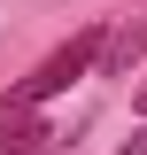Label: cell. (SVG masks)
Instances as JSON below:
<instances>
[{
    "instance_id": "6da1fadb",
    "label": "cell",
    "mask_w": 147,
    "mask_h": 155,
    "mask_svg": "<svg viewBox=\"0 0 147 155\" xmlns=\"http://www.w3.org/2000/svg\"><path fill=\"white\" fill-rule=\"evenodd\" d=\"M101 47H109V23H85V31H77L70 47H54L31 78H16V85L0 93V109H47L54 93H70L77 78H101Z\"/></svg>"
},
{
    "instance_id": "7a4b0ae2",
    "label": "cell",
    "mask_w": 147,
    "mask_h": 155,
    "mask_svg": "<svg viewBox=\"0 0 147 155\" xmlns=\"http://www.w3.org/2000/svg\"><path fill=\"white\" fill-rule=\"evenodd\" d=\"M39 147H54V124L39 109H0V155H39Z\"/></svg>"
},
{
    "instance_id": "3957f363",
    "label": "cell",
    "mask_w": 147,
    "mask_h": 155,
    "mask_svg": "<svg viewBox=\"0 0 147 155\" xmlns=\"http://www.w3.org/2000/svg\"><path fill=\"white\" fill-rule=\"evenodd\" d=\"M132 62H147V16L109 31V47H101V78H132Z\"/></svg>"
},
{
    "instance_id": "277c9868",
    "label": "cell",
    "mask_w": 147,
    "mask_h": 155,
    "mask_svg": "<svg viewBox=\"0 0 147 155\" xmlns=\"http://www.w3.org/2000/svg\"><path fill=\"white\" fill-rule=\"evenodd\" d=\"M116 155H147V124H139V132H132V140H124Z\"/></svg>"
},
{
    "instance_id": "5b68a950",
    "label": "cell",
    "mask_w": 147,
    "mask_h": 155,
    "mask_svg": "<svg viewBox=\"0 0 147 155\" xmlns=\"http://www.w3.org/2000/svg\"><path fill=\"white\" fill-rule=\"evenodd\" d=\"M132 109H139V116H147V78H139V93H132Z\"/></svg>"
}]
</instances>
